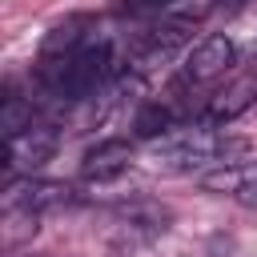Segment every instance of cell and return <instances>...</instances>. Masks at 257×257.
<instances>
[{"mask_svg": "<svg viewBox=\"0 0 257 257\" xmlns=\"http://www.w3.org/2000/svg\"><path fill=\"white\" fill-rule=\"evenodd\" d=\"M112 72H116V52H112L108 40H88L76 56L40 64L44 88H48L56 100H64V104L96 96V92L112 80Z\"/></svg>", "mask_w": 257, "mask_h": 257, "instance_id": "1", "label": "cell"}, {"mask_svg": "<svg viewBox=\"0 0 257 257\" xmlns=\"http://www.w3.org/2000/svg\"><path fill=\"white\" fill-rule=\"evenodd\" d=\"M241 149H245L241 141H225L209 124H185V128H173L169 137H161L153 157H157V165L185 173V169H201V165H213V161L217 165H233L229 157L241 153Z\"/></svg>", "mask_w": 257, "mask_h": 257, "instance_id": "2", "label": "cell"}, {"mask_svg": "<svg viewBox=\"0 0 257 257\" xmlns=\"http://www.w3.org/2000/svg\"><path fill=\"white\" fill-rule=\"evenodd\" d=\"M185 44H189V20H169V24H161V28H149V32L137 40L133 56H128V72H133V76L153 72V68L169 64Z\"/></svg>", "mask_w": 257, "mask_h": 257, "instance_id": "3", "label": "cell"}, {"mask_svg": "<svg viewBox=\"0 0 257 257\" xmlns=\"http://www.w3.org/2000/svg\"><path fill=\"white\" fill-rule=\"evenodd\" d=\"M233 60H237L233 40L221 36V32H213V36L197 40V44L185 52V60H181V84H205V80H217Z\"/></svg>", "mask_w": 257, "mask_h": 257, "instance_id": "4", "label": "cell"}, {"mask_svg": "<svg viewBox=\"0 0 257 257\" xmlns=\"http://www.w3.org/2000/svg\"><path fill=\"white\" fill-rule=\"evenodd\" d=\"M76 193L64 185V181H40V177H8L4 185V209H28V213H40V209H60V205H72Z\"/></svg>", "mask_w": 257, "mask_h": 257, "instance_id": "5", "label": "cell"}, {"mask_svg": "<svg viewBox=\"0 0 257 257\" xmlns=\"http://www.w3.org/2000/svg\"><path fill=\"white\" fill-rule=\"evenodd\" d=\"M52 153H56V133L52 128L32 124L20 137H8V177H16V173L32 177V169L52 161Z\"/></svg>", "mask_w": 257, "mask_h": 257, "instance_id": "6", "label": "cell"}, {"mask_svg": "<svg viewBox=\"0 0 257 257\" xmlns=\"http://www.w3.org/2000/svg\"><path fill=\"white\" fill-rule=\"evenodd\" d=\"M88 28H92L88 16H68V20H60V24H52L48 36H44V44H40V64H52V60H68V56H76V52L92 40Z\"/></svg>", "mask_w": 257, "mask_h": 257, "instance_id": "7", "label": "cell"}, {"mask_svg": "<svg viewBox=\"0 0 257 257\" xmlns=\"http://www.w3.org/2000/svg\"><path fill=\"white\" fill-rule=\"evenodd\" d=\"M128 161H133V149H128V141H100V145H92L88 153H84V161H80V177L84 181H112V177H120L124 169H128Z\"/></svg>", "mask_w": 257, "mask_h": 257, "instance_id": "8", "label": "cell"}, {"mask_svg": "<svg viewBox=\"0 0 257 257\" xmlns=\"http://www.w3.org/2000/svg\"><path fill=\"white\" fill-rule=\"evenodd\" d=\"M253 104H257V76H241V80H233V84H225L221 92L209 96L205 116L217 120V124H225V120H237V116H241L245 108H253Z\"/></svg>", "mask_w": 257, "mask_h": 257, "instance_id": "9", "label": "cell"}, {"mask_svg": "<svg viewBox=\"0 0 257 257\" xmlns=\"http://www.w3.org/2000/svg\"><path fill=\"white\" fill-rule=\"evenodd\" d=\"M173 128H177V108L169 100H149L137 112V120H133V133L137 137H169Z\"/></svg>", "mask_w": 257, "mask_h": 257, "instance_id": "10", "label": "cell"}, {"mask_svg": "<svg viewBox=\"0 0 257 257\" xmlns=\"http://www.w3.org/2000/svg\"><path fill=\"white\" fill-rule=\"evenodd\" d=\"M0 128H4V137H20L24 128H32V100L8 92L4 108H0Z\"/></svg>", "mask_w": 257, "mask_h": 257, "instance_id": "11", "label": "cell"}, {"mask_svg": "<svg viewBox=\"0 0 257 257\" xmlns=\"http://www.w3.org/2000/svg\"><path fill=\"white\" fill-rule=\"evenodd\" d=\"M124 8L128 12H165V8H177V0H128Z\"/></svg>", "mask_w": 257, "mask_h": 257, "instance_id": "12", "label": "cell"}, {"mask_svg": "<svg viewBox=\"0 0 257 257\" xmlns=\"http://www.w3.org/2000/svg\"><path fill=\"white\" fill-rule=\"evenodd\" d=\"M217 8H225V12H237V8H245V0H213Z\"/></svg>", "mask_w": 257, "mask_h": 257, "instance_id": "13", "label": "cell"}, {"mask_svg": "<svg viewBox=\"0 0 257 257\" xmlns=\"http://www.w3.org/2000/svg\"><path fill=\"white\" fill-rule=\"evenodd\" d=\"M245 189H257V173H249V177H245Z\"/></svg>", "mask_w": 257, "mask_h": 257, "instance_id": "14", "label": "cell"}]
</instances>
